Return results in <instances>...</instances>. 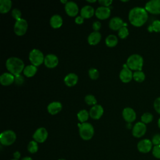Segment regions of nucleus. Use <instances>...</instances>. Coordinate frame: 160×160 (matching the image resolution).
I'll return each instance as SVG.
<instances>
[{"mask_svg":"<svg viewBox=\"0 0 160 160\" xmlns=\"http://www.w3.org/2000/svg\"><path fill=\"white\" fill-rule=\"evenodd\" d=\"M36 72H37V67L32 64L27 65L26 66H25L23 70L24 74L26 76L29 78L33 76L36 73Z\"/></svg>","mask_w":160,"mask_h":160,"instance_id":"obj_26","label":"nucleus"},{"mask_svg":"<svg viewBox=\"0 0 160 160\" xmlns=\"http://www.w3.org/2000/svg\"><path fill=\"white\" fill-rule=\"evenodd\" d=\"M141 122H142L146 124L151 122L152 121L153 116L151 112H146L142 114V115L141 117Z\"/></svg>","mask_w":160,"mask_h":160,"instance_id":"obj_31","label":"nucleus"},{"mask_svg":"<svg viewBox=\"0 0 160 160\" xmlns=\"http://www.w3.org/2000/svg\"><path fill=\"white\" fill-rule=\"evenodd\" d=\"M101 27V24L99 21H96L92 23V28L94 31H98Z\"/></svg>","mask_w":160,"mask_h":160,"instance_id":"obj_42","label":"nucleus"},{"mask_svg":"<svg viewBox=\"0 0 160 160\" xmlns=\"http://www.w3.org/2000/svg\"><path fill=\"white\" fill-rule=\"evenodd\" d=\"M12 6L11 0H0V12L1 13L8 12Z\"/></svg>","mask_w":160,"mask_h":160,"instance_id":"obj_25","label":"nucleus"},{"mask_svg":"<svg viewBox=\"0 0 160 160\" xmlns=\"http://www.w3.org/2000/svg\"><path fill=\"white\" fill-rule=\"evenodd\" d=\"M78 81V76L75 73H73V72L68 74L64 79V81L65 84L68 86H70V87L74 86L77 83Z\"/></svg>","mask_w":160,"mask_h":160,"instance_id":"obj_22","label":"nucleus"},{"mask_svg":"<svg viewBox=\"0 0 160 160\" xmlns=\"http://www.w3.org/2000/svg\"><path fill=\"white\" fill-rule=\"evenodd\" d=\"M28 29V22L26 19L21 18L16 20L14 26V31L18 36L24 35Z\"/></svg>","mask_w":160,"mask_h":160,"instance_id":"obj_7","label":"nucleus"},{"mask_svg":"<svg viewBox=\"0 0 160 160\" xmlns=\"http://www.w3.org/2000/svg\"><path fill=\"white\" fill-rule=\"evenodd\" d=\"M65 11L66 13L70 16H75L79 11V8L77 4L72 1H68L65 4Z\"/></svg>","mask_w":160,"mask_h":160,"instance_id":"obj_17","label":"nucleus"},{"mask_svg":"<svg viewBox=\"0 0 160 160\" xmlns=\"http://www.w3.org/2000/svg\"><path fill=\"white\" fill-rule=\"evenodd\" d=\"M61 2H62V3H64V4H66V3H67V2H68V1H66V0H65V1H63V0H61Z\"/></svg>","mask_w":160,"mask_h":160,"instance_id":"obj_49","label":"nucleus"},{"mask_svg":"<svg viewBox=\"0 0 160 160\" xmlns=\"http://www.w3.org/2000/svg\"><path fill=\"white\" fill-rule=\"evenodd\" d=\"M94 14V9L92 6L86 5L83 6L81 9V16L84 18H89Z\"/></svg>","mask_w":160,"mask_h":160,"instance_id":"obj_24","label":"nucleus"},{"mask_svg":"<svg viewBox=\"0 0 160 160\" xmlns=\"http://www.w3.org/2000/svg\"><path fill=\"white\" fill-rule=\"evenodd\" d=\"M43 53L38 49H32L29 54V59L31 64L35 66H38L41 64L44 60Z\"/></svg>","mask_w":160,"mask_h":160,"instance_id":"obj_5","label":"nucleus"},{"mask_svg":"<svg viewBox=\"0 0 160 160\" xmlns=\"http://www.w3.org/2000/svg\"><path fill=\"white\" fill-rule=\"evenodd\" d=\"M126 23H124L122 19L118 16L112 18L109 22V26L112 30H119L122 26H126Z\"/></svg>","mask_w":160,"mask_h":160,"instance_id":"obj_18","label":"nucleus"},{"mask_svg":"<svg viewBox=\"0 0 160 160\" xmlns=\"http://www.w3.org/2000/svg\"><path fill=\"white\" fill-rule=\"evenodd\" d=\"M122 115L124 119L128 122H133L136 118V114L134 110L129 107H126L124 108L122 112Z\"/></svg>","mask_w":160,"mask_h":160,"instance_id":"obj_13","label":"nucleus"},{"mask_svg":"<svg viewBox=\"0 0 160 160\" xmlns=\"http://www.w3.org/2000/svg\"><path fill=\"white\" fill-rule=\"evenodd\" d=\"M49 22L53 28H59L62 24V18L59 14H54L51 17Z\"/></svg>","mask_w":160,"mask_h":160,"instance_id":"obj_23","label":"nucleus"},{"mask_svg":"<svg viewBox=\"0 0 160 160\" xmlns=\"http://www.w3.org/2000/svg\"><path fill=\"white\" fill-rule=\"evenodd\" d=\"M84 101L88 105H95L97 103L96 99L95 96L92 94H88L84 98Z\"/></svg>","mask_w":160,"mask_h":160,"instance_id":"obj_33","label":"nucleus"},{"mask_svg":"<svg viewBox=\"0 0 160 160\" xmlns=\"http://www.w3.org/2000/svg\"><path fill=\"white\" fill-rule=\"evenodd\" d=\"M6 66L7 69L13 74L17 76L23 71L24 69V64L22 59L18 57H10L6 62Z\"/></svg>","mask_w":160,"mask_h":160,"instance_id":"obj_2","label":"nucleus"},{"mask_svg":"<svg viewBox=\"0 0 160 160\" xmlns=\"http://www.w3.org/2000/svg\"><path fill=\"white\" fill-rule=\"evenodd\" d=\"M154 108L155 109V111L160 114V97L157 98L154 101Z\"/></svg>","mask_w":160,"mask_h":160,"instance_id":"obj_39","label":"nucleus"},{"mask_svg":"<svg viewBox=\"0 0 160 160\" xmlns=\"http://www.w3.org/2000/svg\"><path fill=\"white\" fill-rule=\"evenodd\" d=\"M78 126L79 135L82 139L89 140L92 138L94 130L91 124L86 122L82 124H78Z\"/></svg>","mask_w":160,"mask_h":160,"instance_id":"obj_4","label":"nucleus"},{"mask_svg":"<svg viewBox=\"0 0 160 160\" xmlns=\"http://www.w3.org/2000/svg\"><path fill=\"white\" fill-rule=\"evenodd\" d=\"M47 109L49 113L54 115L61 111L62 109V104L60 102L53 101L48 105Z\"/></svg>","mask_w":160,"mask_h":160,"instance_id":"obj_20","label":"nucleus"},{"mask_svg":"<svg viewBox=\"0 0 160 160\" xmlns=\"http://www.w3.org/2000/svg\"><path fill=\"white\" fill-rule=\"evenodd\" d=\"M28 150L31 153H35L38 150V145L36 141H31L28 145Z\"/></svg>","mask_w":160,"mask_h":160,"instance_id":"obj_32","label":"nucleus"},{"mask_svg":"<svg viewBox=\"0 0 160 160\" xmlns=\"http://www.w3.org/2000/svg\"><path fill=\"white\" fill-rule=\"evenodd\" d=\"M144 60L142 57L138 54L130 55L127 59L126 64L131 70L141 71L143 66Z\"/></svg>","mask_w":160,"mask_h":160,"instance_id":"obj_3","label":"nucleus"},{"mask_svg":"<svg viewBox=\"0 0 160 160\" xmlns=\"http://www.w3.org/2000/svg\"><path fill=\"white\" fill-rule=\"evenodd\" d=\"M101 34L99 31H93L91 32L88 37V41L91 45H96L100 41Z\"/></svg>","mask_w":160,"mask_h":160,"instance_id":"obj_21","label":"nucleus"},{"mask_svg":"<svg viewBox=\"0 0 160 160\" xmlns=\"http://www.w3.org/2000/svg\"><path fill=\"white\" fill-rule=\"evenodd\" d=\"M11 160H19V159H11Z\"/></svg>","mask_w":160,"mask_h":160,"instance_id":"obj_51","label":"nucleus"},{"mask_svg":"<svg viewBox=\"0 0 160 160\" xmlns=\"http://www.w3.org/2000/svg\"><path fill=\"white\" fill-rule=\"evenodd\" d=\"M58 58L54 54H48L44 58V63L48 68H53L58 65Z\"/></svg>","mask_w":160,"mask_h":160,"instance_id":"obj_16","label":"nucleus"},{"mask_svg":"<svg viewBox=\"0 0 160 160\" xmlns=\"http://www.w3.org/2000/svg\"><path fill=\"white\" fill-rule=\"evenodd\" d=\"M119 78L123 82H128L133 78V73L126 64L123 65V68L120 71Z\"/></svg>","mask_w":160,"mask_h":160,"instance_id":"obj_12","label":"nucleus"},{"mask_svg":"<svg viewBox=\"0 0 160 160\" xmlns=\"http://www.w3.org/2000/svg\"><path fill=\"white\" fill-rule=\"evenodd\" d=\"M146 126L142 122H136L132 129V134L135 138H141L143 136L146 132Z\"/></svg>","mask_w":160,"mask_h":160,"instance_id":"obj_10","label":"nucleus"},{"mask_svg":"<svg viewBox=\"0 0 160 160\" xmlns=\"http://www.w3.org/2000/svg\"><path fill=\"white\" fill-rule=\"evenodd\" d=\"M152 143L153 145H160V134H154L151 139Z\"/></svg>","mask_w":160,"mask_h":160,"instance_id":"obj_40","label":"nucleus"},{"mask_svg":"<svg viewBox=\"0 0 160 160\" xmlns=\"http://www.w3.org/2000/svg\"><path fill=\"white\" fill-rule=\"evenodd\" d=\"M24 78L22 75L19 74L17 76H14V82L16 83V84L18 86L22 85L24 83Z\"/></svg>","mask_w":160,"mask_h":160,"instance_id":"obj_38","label":"nucleus"},{"mask_svg":"<svg viewBox=\"0 0 160 160\" xmlns=\"http://www.w3.org/2000/svg\"><path fill=\"white\" fill-rule=\"evenodd\" d=\"M89 116V113L86 109H82L79 111L77 114V116L79 121L82 123L86 122V121L88 119Z\"/></svg>","mask_w":160,"mask_h":160,"instance_id":"obj_28","label":"nucleus"},{"mask_svg":"<svg viewBox=\"0 0 160 160\" xmlns=\"http://www.w3.org/2000/svg\"><path fill=\"white\" fill-rule=\"evenodd\" d=\"M118 42V38L114 34H109L108 35L105 40L106 44L108 47H114L115 46Z\"/></svg>","mask_w":160,"mask_h":160,"instance_id":"obj_27","label":"nucleus"},{"mask_svg":"<svg viewBox=\"0 0 160 160\" xmlns=\"http://www.w3.org/2000/svg\"><path fill=\"white\" fill-rule=\"evenodd\" d=\"M127 125H128L127 127H128V128H131V123L128 122V124H127Z\"/></svg>","mask_w":160,"mask_h":160,"instance_id":"obj_48","label":"nucleus"},{"mask_svg":"<svg viewBox=\"0 0 160 160\" xmlns=\"http://www.w3.org/2000/svg\"><path fill=\"white\" fill-rule=\"evenodd\" d=\"M88 74H89V76L90 77V78L92 79H96L98 78V77L99 76L98 70L97 69L93 68H90L89 69Z\"/></svg>","mask_w":160,"mask_h":160,"instance_id":"obj_35","label":"nucleus"},{"mask_svg":"<svg viewBox=\"0 0 160 160\" xmlns=\"http://www.w3.org/2000/svg\"><path fill=\"white\" fill-rule=\"evenodd\" d=\"M158 128L160 129V118H159V119L158 121Z\"/></svg>","mask_w":160,"mask_h":160,"instance_id":"obj_46","label":"nucleus"},{"mask_svg":"<svg viewBox=\"0 0 160 160\" xmlns=\"http://www.w3.org/2000/svg\"><path fill=\"white\" fill-rule=\"evenodd\" d=\"M13 156H14V159H19L20 156H21V154L19 151H16L14 152L13 154Z\"/></svg>","mask_w":160,"mask_h":160,"instance_id":"obj_44","label":"nucleus"},{"mask_svg":"<svg viewBox=\"0 0 160 160\" xmlns=\"http://www.w3.org/2000/svg\"><path fill=\"white\" fill-rule=\"evenodd\" d=\"M152 156L156 159H160V145L154 146L152 149Z\"/></svg>","mask_w":160,"mask_h":160,"instance_id":"obj_36","label":"nucleus"},{"mask_svg":"<svg viewBox=\"0 0 160 160\" xmlns=\"http://www.w3.org/2000/svg\"><path fill=\"white\" fill-rule=\"evenodd\" d=\"M148 31H154L156 32H160V20H154L148 28Z\"/></svg>","mask_w":160,"mask_h":160,"instance_id":"obj_29","label":"nucleus"},{"mask_svg":"<svg viewBox=\"0 0 160 160\" xmlns=\"http://www.w3.org/2000/svg\"><path fill=\"white\" fill-rule=\"evenodd\" d=\"M111 14V9L109 7L101 6L98 7L95 11L96 17L100 19H105L109 18Z\"/></svg>","mask_w":160,"mask_h":160,"instance_id":"obj_14","label":"nucleus"},{"mask_svg":"<svg viewBox=\"0 0 160 160\" xmlns=\"http://www.w3.org/2000/svg\"><path fill=\"white\" fill-rule=\"evenodd\" d=\"M11 14H12V16L16 19V20H18L19 19H21V11L18 9V8H14L12 10V12H11Z\"/></svg>","mask_w":160,"mask_h":160,"instance_id":"obj_37","label":"nucleus"},{"mask_svg":"<svg viewBox=\"0 0 160 160\" xmlns=\"http://www.w3.org/2000/svg\"><path fill=\"white\" fill-rule=\"evenodd\" d=\"M129 35V31L126 26H122L118 30V36L120 38H126Z\"/></svg>","mask_w":160,"mask_h":160,"instance_id":"obj_34","label":"nucleus"},{"mask_svg":"<svg viewBox=\"0 0 160 160\" xmlns=\"http://www.w3.org/2000/svg\"><path fill=\"white\" fill-rule=\"evenodd\" d=\"M145 9L153 14H160V0H150L145 4Z\"/></svg>","mask_w":160,"mask_h":160,"instance_id":"obj_8","label":"nucleus"},{"mask_svg":"<svg viewBox=\"0 0 160 160\" xmlns=\"http://www.w3.org/2000/svg\"><path fill=\"white\" fill-rule=\"evenodd\" d=\"M14 82V76L9 72H4L0 76V82L3 86H9Z\"/></svg>","mask_w":160,"mask_h":160,"instance_id":"obj_19","label":"nucleus"},{"mask_svg":"<svg viewBox=\"0 0 160 160\" xmlns=\"http://www.w3.org/2000/svg\"><path fill=\"white\" fill-rule=\"evenodd\" d=\"M145 78V74L142 71H136L133 72V79L137 82H142Z\"/></svg>","mask_w":160,"mask_h":160,"instance_id":"obj_30","label":"nucleus"},{"mask_svg":"<svg viewBox=\"0 0 160 160\" xmlns=\"http://www.w3.org/2000/svg\"><path fill=\"white\" fill-rule=\"evenodd\" d=\"M75 22L77 24H82L84 22V18L81 16H78L75 18Z\"/></svg>","mask_w":160,"mask_h":160,"instance_id":"obj_43","label":"nucleus"},{"mask_svg":"<svg viewBox=\"0 0 160 160\" xmlns=\"http://www.w3.org/2000/svg\"><path fill=\"white\" fill-rule=\"evenodd\" d=\"M152 143L151 140L148 139H143L139 141L137 144L138 151L141 153H148L152 149Z\"/></svg>","mask_w":160,"mask_h":160,"instance_id":"obj_9","label":"nucleus"},{"mask_svg":"<svg viewBox=\"0 0 160 160\" xmlns=\"http://www.w3.org/2000/svg\"><path fill=\"white\" fill-rule=\"evenodd\" d=\"M58 160H66V159H58Z\"/></svg>","mask_w":160,"mask_h":160,"instance_id":"obj_50","label":"nucleus"},{"mask_svg":"<svg viewBox=\"0 0 160 160\" xmlns=\"http://www.w3.org/2000/svg\"><path fill=\"white\" fill-rule=\"evenodd\" d=\"M87 2H96V0H88Z\"/></svg>","mask_w":160,"mask_h":160,"instance_id":"obj_47","label":"nucleus"},{"mask_svg":"<svg viewBox=\"0 0 160 160\" xmlns=\"http://www.w3.org/2000/svg\"><path fill=\"white\" fill-rule=\"evenodd\" d=\"M98 2L102 6L109 7L112 2V0H99Z\"/></svg>","mask_w":160,"mask_h":160,"instance_id":"obj_41","label":"nucleus"},{"mask_svg":"<svg viewBox=\"0 0 160 160\" xmlns=\"http://www.w3.org/2000/svg\"><path fill=\"white\" fill-rule=\"evenodd\" d=\"M128 19L131 24L136 27L142 26L148 19V14L145 8L134 7L132 8L128 14Z\"/></svg>","mask_w":160,"mask_h":160,"instance_id":"obj_1","label":"nucleus"},{"mask_svg":"<svg viewBox=\"0 0 160 160\" xmlns=\"http://www.w3.org/2000/svg\"><path fill=\"white\" fill-rule=\"evenodd\" d=\"M16 139V133L12 130H6L1 132L0 142L2 145L9 146L13 144Z\"/></svg>","mask_w":160,"mask_h":160,"instance_id":"obj_6","label":"nucleus"},{"mask_svg":"<svg viewBox=\"0 0 160 160\" xmlns=\"http://www.w3.org/2000/svg\"><path fill=\"white\" fill-rule=\"evenodd\" d=\"M48 136V132L46 129L43 127H41L36 130L32 135V138L37 142L42 143L46 140Z\"/></svg>","mask_w":160,"mask_h":160,"instance_id":"obj_11","label":"nucleus"},{"mask_svg":"<svg viewBox=\"0 0 160 160\" xmlns=\"http://www.w3.org/2000/svg\"><path fill=\"white\" fill-rule=\"evenodd\" d=\"M21 160H32V159L29 156H26V157H24L23 158H22Z\"/></svg>","mask_w":160,"mask_h":160,"instance_id":"obj_45","label":"nucleus"},{"mask_svg":"<svg viewBox=\"0 0 160 160\" xmlns=\"http://www.w3.org/2000/svg\"><path fill=\"white\" fill-rule=\"evenodd\" d=\"M103 112H104V109L102 106L100 104H96L91 107L89 113L91 118L94 119H98L102 116Z\"/></svg>","mask_w":160,"mask_h":160,"instance_id":"obj_15","label":"nucleus"}]
</instances>
